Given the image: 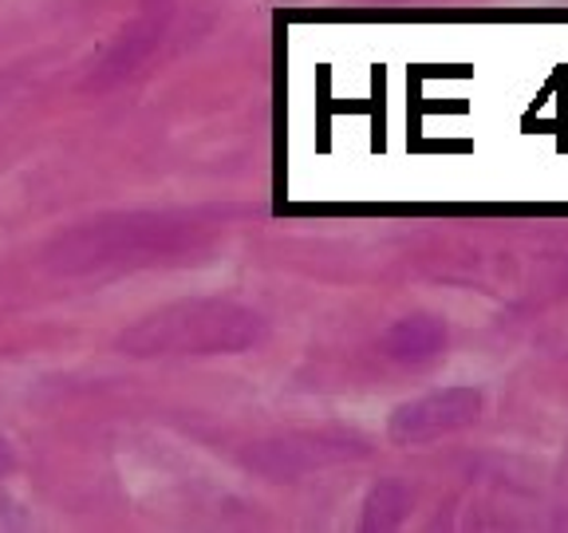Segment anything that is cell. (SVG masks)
Listing matches in <instances>:
<instances>
[{"label": "cell", "instance_id": "obj_7", "mask_svg": "<svg viewBox=\"0 0 568 533\" xmlns=\"http://www.w3.org/2000/svg\"><path fill=\"white\" fill-rule=\"evenodd\" d=\"M17 471V451H12L9 435H0V479H9Z\"/></svg>", "mask_w": 568, "mask_h": 533}, {"label": "cell", "instance_id": "obj_5", "mask_svg": "<svg viewBox=\"0 0 568 533\" xmlns=\"http://www.w3.org/2000/svg\"><path fill=\"white\" fill-rule=\"evenodd\" d=\"M159 40H162V20L159 17H146V20H139V24H131L115 40V48L106 52V60L99 63L95 83H111V80L131 76V71L151 56V48L159 44Z\"/></svg>", "mask_w": 568, "mask_h": 533}, {"label": "cell", "instance_id": "obj_2", "mask_svg": "<svg viewBox=\"0 0 568 533\" xmlns=\"http://www.w3.org/2000/svg\"><path fill=\"white\" fill-rule=\"evenodd\" d=\"M265 340L261 312L233 301H178L142 316L119 336V352L154 355H233Z\"/></svg>", "mask_w": 568, "mask_h": 533}, {"label": "cell", "instance_id": "obj_1", "mask_svg": "<svg viewBox=\"0 0 568 533\" xmlns=\"http://www.w3.org/2000/svg\"><path fill=\"white\" fill-rule=\"evenodd\" d=\"M197 222L186 213H115L83 222L48 245V269L63 276L139 269L194 249Z\"/></svg>", "mask_w": 568, "mask_h": 533}, {"label": "cell", "instance_id": "obj_6", "mask_svg": "<svg viewBox=\"0 0 568 533\" xmlns=\"http://www.w3.org/2000/svg\"><path fill=\"white\" fill-rule=\"evenodd\" d=\"M407 510H410L407 486H403V482H395V479H383L379 486L367 494V502H364V530L367 533L395 530V525L407 517Z\"/></svg>", "mask_w": 568, "mask_h": 533}, {"label": "cell", "instance_id": "obj_4", "mask_svg": "<svg viewBox=\"0 0 568 533\" xmlns=\"http://www.w3.org/2000/svg\"><path fill=\"white\" fill-rule=\"evenodd\" d=\"M379 348L387 360H395V364L426 368L446 352V324L435 316H426V312H415V316L395 320V324L383 332Z\"/></svg>", "mask_w": 568, "mask_h": 533}, {"label": "cell", "instance_id": "obj_3", "mask_svg": "<svg viewBox=\"0 0 568 533\" xmlns=\"http://www.w3.org/2000/svg\"><path fill=\"white\" fill-rule=\"evenodd\" d=\"M478 415H481L478 388H443L423 395V400H410L403 408H395V415L387 423V435L390 443L399 446L435 443V439L454 435L462 426L478 423Z\"/></svg>", "mask_w": 568, "mask_h": 533}]
</instances>
